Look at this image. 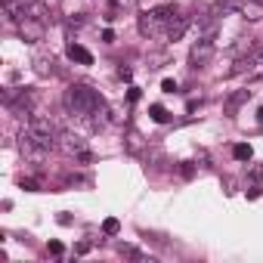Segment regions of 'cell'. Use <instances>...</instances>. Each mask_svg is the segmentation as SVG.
Wrapping results in <instances>:
<instances>
[{
  "label": "cell",
  "mask_w": 263,
  "mask_h": 263,
  "mask_svg": "<svg viewBox=\"0 0 263 263\" xmlns=\"http://www.w3.org/2000/svg\"><path fill=\"white\" fill-rule=\"evenodd\" d=\"M65 108L71 111V115H78V118H87V115H96V111L102 108V99L87 84H74V87L65 90Z\"/></svg>",
  "instance_id": "1"
},
{
  "label": "cell",
  "mask_w": 263,
  "mask_h": 263,
  "mask_svg": "<svg viewBox=\"0 0 263 263\" xmlns=\"http://www.w3.org/2000/svg\"><path fill=\"white\" fill-rule=\"evenodd\" d=\"M25 136L34 142V145H41V149H50L59 142V130L50 118H28V127H25Z\"/></svg>",
  "instance_id": "2"
},
{
  "label": "cell",
  "mask_w": 263,
  "mask_h": 263,
  "mask_svg": "<svg viewBox=\"0 0 263 263\" xmlns=\"http://www.w3.org/2000/svg\"><path fill=\"white\" fill-rule=\"evenodd\" d=\"M173 13H177L173 7H158V10H149L145 16H139V34H145V37L158 34L161 28H167V22H170V16H173Z\"/></svg>",
  "instance_id": "3"
},
{
  "label": "cell",
  "mask_w": 263,
  "mask_h": 263,
  "mask_svg": "<svg viewBox=\"0 0 263 263\" xmlns=\"http://www.w3.org/2000/svg\"><path fill=\"white\" fill-rule=\"evenodd\" d=\"M19 34H22V41H28V44L44 41V34H47L44 19H37V16H25V19H19Z\"/></svg>",
  "instance_id": "4"
},
{
  "label": "cell",
  "mask_w": 263,
  "mask_h": 263,
  "mask_svg": "<svg viewBox=\"0 0 263 263\" xmlns=\"http://www.w3.org/2000/svg\"><path fill=\"white\" fill-rule=\"evenodd\" d=\"M59 149L65 155H78L81 161H90V152H87V139L74 136V133H62L59 136Z\"/></svg>",
  "instance_id": "5"
},
{
  "label": "cell",
  "mask_w": 263,
  "mask_h": 263,
  "mask_svg": "<svg viewBox=\"0 0 263 263\" xmlns=\"http://www.w3.org/2000/svg\"><path fill=\"white\" fill-rule=\"evenodd\" d=\"M214 59V41L211 37H198V41L192 44V50H189V62L195 65V68H201V65H208Z\"/></svg>",
  "instance_id": "6"
},
{
  "label": "cell",
  "mask_w": 263,
  "mask_h": 263,
  "mask_svg": "<svg viewBox=\"0 0 263 263\" xmlns=\"http://www.w3.org/2000/svg\"><path fill=\"white\" fill-rule=\"evenodd\" d=\"M189 25H192V19L186 16V13H173L164 31H167V37H170V41H180V37L186 34V28H189Z\"/></svg>",
  "instance_id": "7"
},
{
  "label": "cell",
  "mask_w": 263,
  "mask_h": 263,
  "mask_svg": "<svg viewBox=\"0 0 263 263\" xmlns=\"http://www.w3.org/2000/svg\"><path fill=\"white\" fill-rule=\"evenodd\" d=\"M68 59L71 62H81V65H93V53L84 50L81 44H68Z\"/></svg>",
  "instance_id": "8"
},
{
  "label": "cell",
  "mask_w": 263,
  "mask_h": 263,
  "mask_svg": "<svg viewBox=\"0 0 263 263\" xmlns=\"http://www.w3.org/2000/svg\"><path fill=\"white\" fill-rule=\"evenodd\" d=\"M149 115H152V121H155V124H164V121H170L167 108H164V105H158V102H155V105H149Z\"/></svg>",
  "instance_id": "9"
},
{
  "label": "cell",
  "mask_w": 263,
  "mask_h": 263,
  "mask_svg": "<svg viewBox=\"0 0 263 263\" xmlns=\"http://www.w3.org/2000/svg\"><path fill=\"white\" fill-rule=\"evenodd\" d=\"M232 155H236V161H251L254 152H251V145H248V142H239V145L232 149Z\"/></svg>",
  "instance_id": "10"
},
{
  "label": "cell",
  "mask_w": 263,
  "mask_h": 263,
  "mask_svg": "<svg viewBox=\"0 0 263 263\" xmlns=\"http://www.w3.org/2000/svg\"><path fill=\"white\" fill-rule=\"evenodd\" d=\"M102 232H105V236H118V232H121V223H118L115 217H108V220L102 223Z\"/></svg>",
  "instance_id": "11"
},
{
  "label": "cell",
  "mask_w": 263,
  "mask_h": 263,
  "mask_svg": "<svg viewBox=\"0 0 263 263\" xmlns=\"http://www.w3.org/2000/svg\"><path fill=\"white\" fill-rule=\"evenodd\" d=\"M251 65H254V59H251V56H248V59H239V62L232 65V74H245Z\"/></svg>",
  "instance_id": "12"
},
{
  "label": "cell",
  "mask_w": 263,
  "mask_h": 263,
  "mask_svg": "<svg viewBox=\"0 0 263 263\" xmlns=\"http://www.w3.org/2000/svg\"><path fill=\"white\" fill-rule=\"evenodd\" d=\"M161 90H164V93H177V81L164 78V81H161Z\"/></svg>",
  "instance_id": "13"
},
{
  "label": "cell",
  "mask_w": 263,
  "mask_h": 263,
  "mask_svg": "<svg viewBox=\"0 0 263 263\" xmlns=\"http://www.w3.org/2000/svg\"><path fill=\"white\" fill-rule=\"evenodd\" d=\"M47 251H50V254H56V257H59V254H62V251H65V245H62V242H50V245H47Z\"/></svg>",
  "instance_id": "14"
},
{
  "label": "cell",
  "mask_w": 263,
  "mask_h": 263,
  "mask_svg": "<svg viewBox=\"0 0 263 263\" xmlns=\"http://www.w3.org/2000/svg\"><path fill=\"white\" fill-rule=\"evenodd\" d=\"M115 7H124V10H130V7H136V0H111Z\"/></svg>",
  "instance_id": "15"
},
{
  "label": "cell",
  "mask_w": 263,
  "mask_h": 263,
  "mask_svg": "<svg viewBox=\"0 0 263 263\" xmlns=\"http://www.w3.org/2000/svg\"><path fill=\"white\" fill-rule=\"evenodd\" d=\"M248 177H251V180H263V167H251Z\"/></svg>",
  "instance_id": "16"
},
{
  "label": "cell",
  "mask_w": 263,
  "mask_h": 263,
  "mask_svg": "<svg viewBox=\"0 0 263 263\" xmlns=\"http://www.w3.org/2000/svg\"><path fill=\"white\" fill-rule=\"evenodd\" d=\"M22 189H28V192H37V183H34V180H22Z\"/></svg>",
  "instance_id": "17"
},
{
  "label": "cell",
  "mask_w": 263,
  "mask_h": 263,
  "mask_svg": "<svg viewBox=\"0 0 263 263\" xmlns=\"http://www.w3.org/2000/svg\"><path fill=\"white\" fill-rule=\"evenodd\" d=\"M102 41H105V44H111V41H115V31L105 28V31H102Z\"/></svg>",
  "instance_id": "18"
},
{
  "label": "cell",
  "mask_w": 263,
  "mask_h": 263,
  "mask_svg": "<svg viewBox=\"0 0 263 263\" xmlns=\"http://www.w3.org/2000/svg\"><path fill=\"white\" fill-rule=\"evenodd\" d=\"M257 121H260V124H263V108H260V111H257Z\"/></svg>",
  "instance_id": "19"
},
{
  "label": "cell",
  "mask_w": 263,
  "mask_h": 263,
  "mask_svg": "<svg viewBox=\"0 0 263 263\" xmlns=\"http://www.w3.org/2000/svg\"><path fill=\"white\" fill-rule=\"evenodd\" d=\"M260 4H263V0H260Z\"/></svg>",
  "instance_id": "20"
}]
</instances>
